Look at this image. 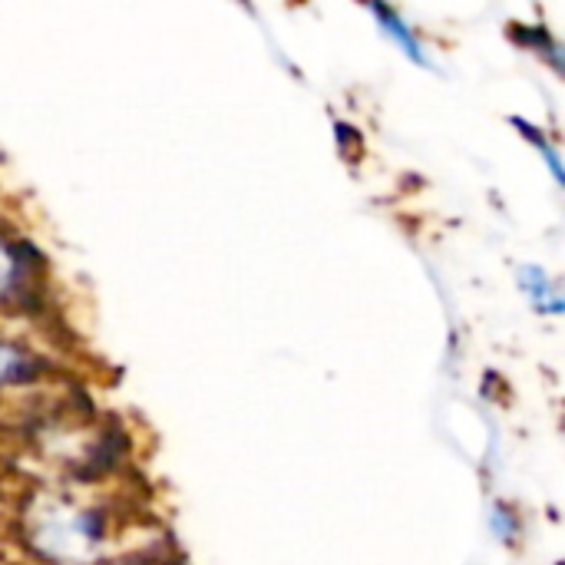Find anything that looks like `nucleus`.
<instances>
[{
    "label": "nucleus",
    "mask_w": 565,
    "mask_h": 565,
    "mask_svg": "<svg viewBox=\"0 0 565 565\" xmlns=\"http://www.w3.org/2000/svg\"><path fill=\"white\" fill-rule=\"evenodd\" d=\"M523 288L540 311H553V315L563 311V295L550 285L543 268H523Z\"/></svg>",
    "instance_id": "nucleus-1"
},
{
    "label": "nucleus",
    "mask_w": 565,
    "mask_h": 565,
    "mask_svg": "<svg viewBox=\"0 0 565 565\" xmlns=\"http://www.w3.org/2000/svg\"><path fill=\"white\" fill-rule=\"evenodd\" d=\"M374 10V17L381 20V26H384V33H391L404 50H407V56L411 60H417V63H427V56H424V46L417 43V36L411 33V26L391 10V7H371Z\"/></svg>",
    "instance_id": "nucleus-2"
},
{
    "label": "nucleus",
    "mask_w": 565,
    "mask_h": 565,
    "mask_svg": "<svg viewBox=\"0 0 565 565\" xmlns=\"http://www.w3.org/2000/svg\"><path fill=\"white\" fill-rule=\"evenodd\" d=\"M17 354L13 351H7V348H0V381L3 377H13V371H17Z\"/></svg>",
    "instance_id": "nucleus-3"
},
{
    "label": "nucleus",
    "mask_w": 565,
    "mask_h": 565,
    "mask_svg": "<svg viewBox=\"0 0 565 565\" xmlns=\"http://www.w3.org/2000/svg\"><path fill=\"white\" fill-rule=\"evenodd\" d=\"M7 278H10V258H7L3 248H0V285H3Z\"/></svg>",
    "instance_id": "nucleus-4"
}]
</instances>
